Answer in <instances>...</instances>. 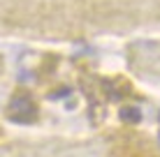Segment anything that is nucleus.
Instances as JSON below:
<instances>
[{
	"label": "nucleus",
	"mask_w": 160,
	"mask_h": 157,
	"mask_svg": "<svg viewBox=\"0 0 160 157\" xmlns=\"http://www.w3.org/2000/svg\"><path fill=\"white\" fill-rule=\"evenodd\" d=\"M35 116H37V111H35L28 95H16L12 99V104H9V118L14 122H30V120H35Z\"/></svg>",
	"instance_id": "1"
},
{
	"label": "nucleus",
	"mask_w": 160,
	"mask_h": 157,
	"mask_svg": "<svg viewBox=\"0 0 160 157\" xmlns=\"http://www.w3.org/2000/svg\"><path fill=\"white\" fill-rule=\"evenodd\" d=\"M121 118L128 120V122H139L142 113H139V109H130V106H125V109H121Z\"/></svg>",
	"instance_id": "2"
},
{
	"label": "nucleus",
	"mask_w": 160,
	"mask_h": 157,
	"mask_svg": "<svg viewBox=\"0 0 160 157\" xmlns=\"http://www.w3.org/2000/svg\"><path fill=\"white\" fill-rule=\"evenodd\" d=\"M123 157H156V155L148 153V150L142 148V145H135V148H125L123 150Z\"/></svg>",
	"instance_id": "3"
}]
</instances>
